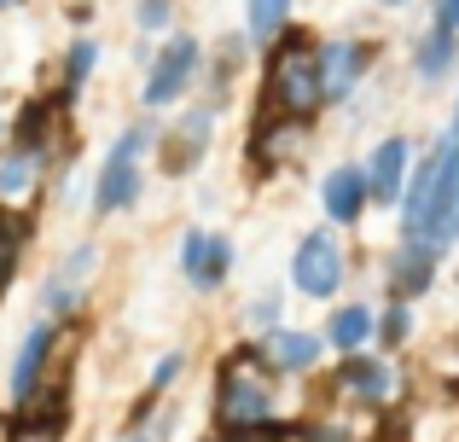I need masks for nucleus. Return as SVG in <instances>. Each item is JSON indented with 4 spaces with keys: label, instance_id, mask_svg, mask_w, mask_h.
I'll return each mask as SVG.
<instances>
[{
    "label": "nucleus",
    "instance_id": "2f4dec72",
    "mask_svg": "<svg viewBox=\"0 0 459 442\" xmlns=\"http://www.w3.org/2000/svg\"><path fill=\"white\" fill-rule=\"evenodd\" d=\"M117 442H163V437H157V413H152V420H128Z\"/></svg>",
    "mask_w": 459,
    "mask_h": 442
},
{
    "label": "nucleus",
    "instance_id": "0eeeda50",
    "mask_svg": "<svg viewBox=\"0 0 459 442\" xmlns=\"http://www.w3.org/2000/svg\"><path fill=\"white\" fill-rule=\"evenodd\" d=\"M378 65H384V41H372V35H355V30L320 35V82H325V105H332V111H349V105L367 93V82L378 76Z\"/></svg>",
    "mask_w": 459,
    "mask_h": 442
},
{
    "label": "nucleus",
    "instance_id": "2eb2a0df",
    "mask_svg": "<svg viewBox=\"0 0 459 442\" xmlns=\"http://www.w3.org/2000/svg\"><path fill=\"white\" fill-rule=\"evenodd\" d=\"M442 245H425V238H395L378 262V280H384V297H402V303H425L442 280Z\"/></svg>",
    "mask_w": 459,
    "mask_h": 442
},
{
    "label": "nucleus",
    "instance_id": "1a4fd4ad",
    "mask_svg": "<svg viewBox=\"0 0 459 442\" xmlns=\"http://www.w3.org/2000/svg\"><path fill=\"white\" fill-rule=\"evenodd\" d=\"M100 268H105V245H100V238H76V245L47 268V280H41V315L58 320V326H70V320L88 308Z\"/></svg>",
    "mask_w": 459,
    "mask_h": 442
},
{
    "label": "nucleus",
    "instance_id": "4be33fe9",
    "mask_svg": "<svg viewBox=\"0 0 459 442\" xmlns=\"http://www.w3.org/2000/svg\"><path fill=\"white\" fill-rule=\"evenodd\" d=\"M320 338H325V350H332V361H337V355H360V350H372V338H378V308L360 303V297H343V303L325 308Z\"/></svg>",
    "mask_w": 459,
    "mask_h": 442
},
{
    "label": "nucleus",
    "instance_id": "6e6552de",
    "mask_svg": "<svg viewBox=\"0 0 459 442\" xmlns=\"http://www.w3.org/2000/svg\"><path fill=\"white\" fill-rule=\"evenodd\" d=\"M320 396L343 402V408H367V413H390L402 396V373H395V355L384 350H360V355H337L332 378H325Z\"/></svg>",
    "mask_w": 459,
    "mask_h": 442
},
{
    "label": "nucleus",
    "instance_id": "473e14b6",
    "mask_svg": "<svg viewBox=\"0 0 459 442\" xmlns=\"http://www.w3.org/2000/svg\"><path fill=\"white\" fill-rule=\"evenodd\" d=\"M430 23H442V30L459 35V0H430Z\"/></svg>",
    "mask_w": 459,
    "mask_h": 442
},
{
    "label": "nucleus",
    "instance_id": "39448f33",
    "mask_svg": "<svg viewBox=\"0 0 459 442\" xmlns=\"http://www.w3.org/2000/svg\"><path fill=\"white\" fill-rule=\"evenodd\" d=\"M204 58H210V47H204L198 30H169L152 47V58L140 65V111L163 117V111H180L186 100H198L204 93Z\"/></svg>",
    "mask_w": 459,
    "mask_h": 442
},
{
    "label": "nucleus",
    "instance_id": "bb28decb",
    "mask_svg": "<svg viewBox=\"0 0 459 442\" xmlns=\"http://www.w3.org/2000/svg\"><path fill=\"white\" fill-rule=\"evenodd\" d=\"M238 320L250 326V338H268L273 326H285V291L280 285H268V291H256L245 308H238Z\"/></svg>",
    "mask_w": 459,
    "mask_h": 442
},
{
    "label": "nucleus",
    "instance_id": "a878e982",
    "mask_svg": "<svg viewBox=\"0 0 459 442\" xmlns=\"http://www.w3.org/2000/svg\"><path fill=\"white\" fill-rule=\"evenodd\" d=\"M30 238H35L30 210H0V297H6V285H12V273H18Z\"/></svg>",
    "mask_w": 459,
    "mask_h": 442
},
{
    "label": "nucleus",
    "instance_id": "cd10ccee",
    "mask_svg": "<svg viewBox=\"0 0 459 442\" xmlns=\"http://www.w3.org/2000/svg\"><path fill=\"white\" fill-rule=\"evenodd\" d=\"M186 367H192V350H163V355H157V361L146 367V396H152V402H163L169 390L186 378Z\"/></svg>",
    "mask_w": 459,
    "mask_h": 442
},
{
    "label": "nucleus",
    "instance_id": "c9c22d12",
    "mask_svg": "<svg viewBox=\"0 0 459 442\" xmlns=\"http://www.w3.org/2000/svg\"><path fill=\"white\" fill-rule=\"evenodd\" d=\"M6 140H12V117H0V146H6Z\"/></svg>",
    "mask_w": 459,
    "mask_h": 442
},
{
    "label": "nucleus",
    "instance_id": "5701e85b",
    "mask_svg": "<svg viewBox=\"0 0 459 442\" xmlns=\"http://www.w3.org/2000/svg\"><path fill=\"white\" fill-rule=\"evenodd\" d=\"M100 65H105V41H100L93 30H76V35L65 41V58H58V88H53V93H58L65 105H76L82 93L93 88Z\"/></svg>",
    "mask_w": 459,
    "mask_h": 442
},
{
    "label": "nucleus",
    "instance_id": "dca6fc26",
    "mask_svg": "<svg viewBox=\"0 0 459 442\" xmlns=\"http://www.w3.org/2000/svg\"><path fill=\"white\" fill-rule=\"evenodd\" d=\"M367 186H372V210H402V193H407V181H413V163H419V146H413V134H378L372 140V152L367 158Z\"/></svg>",
    "mask_w": 459,
    "mask_h": 442
},
{
    "label": "nucleus",
    "instance_id": "20e7f679",
    "mask_svg": "<svg viewBox=\"0 0 459 442\" xmlns=\"http://www.w3.org/2000/svg\"><path fill=\"white\" fill-rule=\"evenodd\" d=\"M210 420H215V431H262V425L285 420L280 413V378L262 367L256 338H245L238 350L221 355L215 385H210Z\"/></svg>",
    "mask_w": 459,
    "mask_h": 442
},
{
    "label": "nucleus",
    "instance_id": "f3484780",
    "mask_svg": "<svg viewBox=\"0 0 459 442\" xmlns=\"http://www.w3.org/2000/svg\"><path fill=\"white\" fill-rule=\"evenodd\" d=\"M320 216L337 227V233H355L360 221L372 216V186H367V163L343 158L320 175Z\"/></svg>",
    "mask_w": 459,
    "mask_h": 442
},
{
    "label": "nucleus",
    "instance_id": "a211bd4d",
    "mask_svg": "<svg viewBox=\"0 0 459 442\" xmlns=\"http://www.w3.org/2000/svg\"><path fill=\"white\" fill-rule=\"evenodd\" d=\"M314 128L303 123H285V117H250V140H245V163H250V181H268V175L291 169V158L308 146Z\"/></svg>",
    "mask_w": 459,
    "mask_h": 442
},
{
    "label": "nucleus",
    "instance_id": "f704fd0d",
    "mask_svg": "<svg viewBox=\"0 0 459 442\" xmlns=\"http://www.w3.org/2000/svg\"><path fill=\"white\" fill-rule=\"evenodd\" d=\"M30 6V0H0V18H6V12H23Z\"/></svg>",
    "mask_w": 459,
    "mask_h": 442
},
{
    "label": "nucleus",
    "instance_id": "4c0bfd02",
    "mask_svg": "<svg viewBox=\"0 0 459 442\" xmlns=\"http://www.w3.org/2000/svg\"><path fill=\"white\" fill-rule=\"evenodd\" d=\"M65 6H70V12H76V6H88V0H65Z\"/></svg>",
    "mask_w": 459,
    "mask_h": 442
},
{
    "label": "nucleus",
    "instance_id": "b1692460",
    "mask_svg": "<svg viewBox=\"0 0 459 442\" xmlns=\"http://www.w3.org/2000/svg\"><path fill=\"white\" fill-rule=\"evenodd\" d=\"M291 23H297V0H245V35L256 53H268Z\"/></svg>",
    "mask_w": 459,
    "mask_h": 442
},
{
    "label": "nucleus",
    "instance_id": "6ab92c4d",
    "mask_svg": "<svg viewBox=\"0 0 459 442\" xmlns=\"http://www.w3.org/2000/svg\"><path fill=\"white\" fill-rule=\"evenodd\" d=\"M256 355H262V367H268L273 378H314L325 367V338L320 332H308V326H273L268 338H256Z\"/></svg>",
    "mask_w": 459,
    "mask_h": 442
},
{
    "label": "nucleus",
    "instance_id": "aec40b11",
    "mask_svg": "<svg viewBox=\"0 0 459 442\" xmlns=\"http://www.w3.org/2000/svg\"><path fill=\"white\" fill-rule=\"evenodd\" d=\"M407 76H413V88H448L459 76V35L442 30V23H425V30L407 41Z\"/></svg>",
    "mask_w": 459,
    "mask_h": 442
},
{
    "label": "nucleus",
    "instance_id": "412c9836",
    "mask_svg": "<svg viewBox=\"0 0 459 442\" xmlns=\"http://www.w3.org/2000/svg\"><path fill=\"white\" fill-rule=\"evenodd\" d=\"M250 35L245 30H227V35H215V47H210V58H204V100H215L227 111V100L238 93V76L250 70Z\"/></svg>",
    "mask_w": 459,
    "mask_h": 442
},
{
    "label": "nucleus",
    "instance_id": "f03ea898",
    "mask_svg": "<svg viewBox=\"0 0 459 442\" xmlns=\"http://www.w3.org/2000/svg\"><path fill=\"white\" fill-rule=\"evenodd\" d=\"M256 111L262 117H285V123L314 128L332 105H325V82H320V35L291 23L280 41L262 53V88H256Z\"/></svg>",
    "mask_w": 459,
    "mask_h": 442
},
{
    "label": "nucleus",
    "instance_id": "c85d7f7f",
    "mask_svg": "<svg viewBox=\"0 0 459 442\" xmlns=\"http://www.w3.org/2000/svg\"><path fill=\"white\" fill-rule=\"evenodd\" d=\"M134 30H140V35H169V30H180V0H134Z\"/></svg>",
    "mask_w": 459,
    "mask_h": 442
},
{
    "label": "nucleus",
    "instance_id": "ddd939ff",
    "mask_svg": "<svg viewBox=\"0 0 459 442\" xmlns=\"http://www.w3.org/2000/svg\"><path fill=\"white\" fill-rule=\"evenodd\" d=\"M70 152H76V146L53 152V146H23V140H6V146H0V210L35 204V198L53 186L58 163H65Z\"/></svg>",
    "mask_w": 459,
    "mask_h": 442
},
{
    "label": "nucleus",
    "instance_id": "f8f14e48",
    "mask_svg": "<svg viewBox=\"0 0 459 442\" xmlns=\"http://www.w3.org/2000/svg\"><path fill=\"white\" fill-rule=\"evenodd\" d=\"M175 268L180 280L192 285L198 297H215L238 268V238L233 233H215V227H180V245H175Z\"/></svg>",
    "mask_w": 459,
    "mask_h": 442
},
{
    "label": "nucleus",
    "instance_id": "f257e3e1",
    "mask_svg": "<svg viewBox=\"0 0 459 442\" xmlns=\"http://www.w3.org/2000/svg\"><path fill=\"white\" fill-rule=\"evenodd\" d=\"M395 238H425L454 250L459 245V140L437 134L413 163V181L395 210Z\"/></svg>",
    "mask_w": 459,
    "mask_h": 442
},
{
    "label": "nucleus",
    "instance_id": "393cba45",
    "mask_svg": "<svg viewBox=\"0 0 459 442\" xmlns=\"http://www.w3.org/2000/svg\"><path fill=\"white\" fill-rule=\"evenodd\" d=\"M419 338V303H402V297H384L378 303V350L384 355H402L407 343Z\"/></svg>",
    "mask_w": 459,
    "mask_h": 442
},
{
    "label": "nucleus",
    "instance_id": "7c9ffc66",
    "mask_svg": "<svg viewBox=\"0 0 459 442\" xmlns=\"http://www.w3.org/2000/svg\"><path fill=\"white\" fill-rule=\"evenodd\" d=\"M297 437V420H273L262 431H210L204 442H291Z\"/></svg>",
    "mask_w": 459,
    "mask_h": 442
},
{
    "label": "nucleus",
    "instance_id": "9b49d317",
    "mask_svg": "<svg viewBox=\"0 0 459 442\" xmlns=\"http://www.w3.org/2000/svg\"><path fill=\"white\" fill-rule=\"evenodd\" d=\"M70 425H76V390H70V378H47L30 402L6 408L0 442H65Z\"/></svg>",
    "mask_w": 459,
    "mask_h": 442
},
{
    "label": "nucleus",
    "instance_id": "4468645a",
    "mask_svg": "<svg viewBox=\"0 0 459 442\" xmlns=\"http://www.w3.org/2000/svg\"><path fill=\"white\" fill-rule=\"evenodd\" d=\"M58 343H65V326L58 320H30L18 338V350H12L6 361V408H18V402H30L35 390L53 378V361H58Z\"/></svg>",
    "mask_w": 459,
    "mask_h": 442
},
{
    "label": "nucleus",
    "instance_id": "9d476101",
    "mask_svg": "<svg viewBox=\"0 0 459 442\" xmlns=\"http://www.w3.org/2000/svg\"><path fill=\"white\" fill-rule=\"evenodd\" d=\"M215 128H221V105L215 100H186L157 134V169L163 175H192L215 146Z\"/></svg>",
    "mask_w": 459,
    "mask_h": 442
},
{
    "label": "nucleus",
    "instance_id": "e433bc0d",
    "mask_svg": "<svg viewBox=\"0 0 459 442\" xmlns=\"http://www.w3.org/2000/svg\"><path fill=\"white\" fill-rule=\"evenodd\" d=\"M372 6H384V12H395V6H407V0H372Z\"/></svg>",
    "mask_w": 459,
    "mask_h": 442
},
{
    "label": "nucleus",
    "instance_id": "7ed1b4c3",
    "mask_svg": "<svg viewBox=\"0 0 459 442\" xmlns=\"http://www.w3.org/2000/svg\"><path fill=\"white\" fill-rule=\"evenodd\" d=\"M157 134H163V117H146V111L111 134V146L100 152L93 181H88V216L93 221H117V216H128V210H140L146 175L157 163Z\"/></svg>",
    "mask_w": 459,
    "mask_h": 442
},
{
    "label": "nucleus",
    "instance_id": "c756f323",
    "mask_svg": "<svg viewBox=\"0 0 459 442\" xmlns=\"http://www.w3.org/2000/svg\"><path fill=\"white\" fill-rule=\"evenodd\" d=\"M291 442H360V431L343 425V420H332V413H314V420H297Z\"/></svg>",
    "mask_w": 459,
    "mask_h": 442
},
{
    "label": "nucleus",
    "instance_id": "423d86ee",
    "mask_svg": "<svg viewBox=\"0 0 459 442\" xmlns=\"http://www.w3.org/2000/svg\"><path fill=\"white\" fill-rule=\"evenodd\" d=\"M285 273H291L297 297L332 308V303H343V285H349V273H355V256H349L343 233H337L332 221H320V227H308V233H297Z\"/></svg>",
    "mask_w": 459,
    "mask_h": 442
},
{
    "label": "nucleus",
    "instance_id": "72a5a7b5",
    "mask_svg": "<svg viewBox=\"0 0 459 442\" xmlns=\"http://www.w3.org/2000/svg\"><path fill=\"white\" fill-rule=\"evenodd\" d=\"M448 140H459V100H454V117H448V128H442Z\"/></svg>",
    "mask_w": 459,
    "mask_h": 442
}]
</instances>
